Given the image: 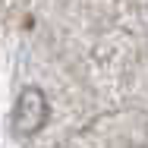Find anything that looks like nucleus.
<instances>
[{"instance_id":"nucleus-1","label":"nucleus","mask_w":148,"mask_h":148,"mask_svg":"<svg viewBox=\"0 0 148 148\" xmlns=\"http://www.w3.org/2000/svg\"><path fill=\"white\" fill-rule=\"evenodd\" d=\"M51 117V104H47V95L38 88V85H25L16 98V107H13V132L16 136H35L38 129H44V123Z\"/></svg>"}]
</instances>
